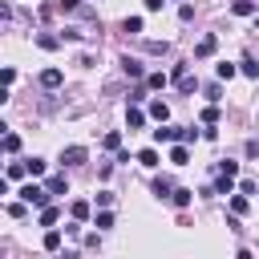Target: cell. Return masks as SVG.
I'll list each match as a JSON object with an SVG mask.
<instances>
[{
  "mask_svg": "<svg viewBox=\"0 0 259 259\" xmlns=\"http://www.w3.org/2000/svg\"><path fill=\"white\" fill-rule=\"evenodd\" d=\"M198 138V130H182V125H166V121H158V130H154V142H194Z\"/></svg>",
  "mask_w": 259,
  "mask_h": 259,
  "instance_id": "6da1fadb",
  "label": "cell"
},
{
  "mask_svg": "<svg viewBox=\"0 0 259 259\" xmlns=\"http://www.w3.org/2000/svg\"><path fill=\"white\" fill-rule=\"evenodd\" d=\"M16 194H20V202H28V206H36V210L49 202V190H45V186H36V182H24Z\"/></svg>",
  "mask_w": 259,
  "mask_h": 259,
  "instance_id": "7a4b0ae2",
  "label": "cell"
},
{
  "mask_svg": "<svg viewBox=\"0 0 259 259\" xmlns=\"http://www.w3.org/2000/svg\"><path fill=\"white\" fill-rule=\"evenodd\" d=\"M170 81H174L182 93H194V89H198V77H194L186 65H174V69H170Z\"/></svg>",
  "mask_w": 259,
  "mask_h": 259,
  "instance_id": "3957f363",
  "label": "cell"
},
{
  "mask_svg": "<svg viewBox=\"0 0 259 259\" xmlns=\"http://www.w3.org/2000/svg\"><path fill=\"white\" fill-rule=\"evenodd\" d=\"M85 158H89L85 146H69V150H61V162H65V166H81Z\"/></svg>",
  "mask_w": 259,
  "mask_h": 259,
  "instance_id": "277c9868",
  "label": "cell"
},
{
  "mask_svg": "<svg viewBox=\"0 0 259 259\" xmlns=\"http://www.w3.org/2000/svg\"><path fill=\"white\" fill-rule=\"evenodd\" d=\"M45 190H49V198H53V194H65V190H69V178H65V174H53V178L45 182Z\"/></svg>",
  "mask_w": 259,
  "mask_h": 259,
  "instance_id": "5b68a950",
  "label": "cell"
},
{
  "mask_svg": "<svg viewBox=\"0 0 259 259\" xmlns=\"http://www.w3.org/2000/svg\"><path fill=\"white\" fill-rule=\"evenodd\" d=\"M61 81H65V73H61V69H45V73H40V85H45V89H57Z\"/></svg>",
  "mask_w": 259,
  "mask_h": 259,
  "instance_id": "8992f818",
  "label": "cell"
},
{
  "mask_svg": "<svg viewBox=\"0 0 259 259\" xmlns=\"http://www.w3.org/2000/svg\"><path fill=\"white\" fill-rule=\"evenodd\" d=\"M125 125H130V130H142V125H146V113H142L138 105H130V109H125Z\"/></svg>",
  "mask_w": 259,
  "mask_h": 259,
  "instance_id": "52a82bcc",
  "label": "cell"
},
{
  "mask_svg": "<svg viewBox=\"0 0 259 259\" xmlns=\"http://www.w3.org/2000/svg\"><path fill=\"white\" fill-rule=\"evenodd\" d=\"M190 198H194V190H186V186H178V190H170V202L182 210V206H190Z\"/></svg>",
  "mask_w": 259,
  "mask_h": 259,
  "instance_id": "ba28073f",
  "label": "cell"
},
{
  "mask_svg": "<svg viewBox=\"0 0 259 259\" xmlns=\"http://www.w3.org/2000/svg\"><path fill=\"white\" fill-rule=\"evenodd\" d=\"M214 49H219V40H214V36H202V40L194 45V57H210Z\"/></svg>",
  "mask_w": 259,
  "mask_h": 259,
  "instance_id": "9c48e42d",
  "label": "cell"
},
{
  "mask_svg": "<svg viewBox=\"0 0 259 259\" xmlns=\"http://www.w3.org/2000/svg\"><path fill=\"white\" fill-rule=\"evenodd\" d=\"M20 150V138L16 134H0V154H16Z\"/></svg>",
  "mask_w": 259,
  "mask_h": 259,
  "instance_id": "30bf717a",
  "label": "cell"
},
{
  "mask_svg": "<svg viewBox=\"0 0 259 259\" xmlns=\"http://www.w3.org/2000/svg\"><path fill=\"white\" fill-rule=\"evenodd\" d=\"M170 162H174V166H186V162H190V150H186V142H178V146L170 150Z\"/></svg>",
  "mask_w": 259,
  "mask_h": 259,
  "instance_id": "8fae6325",
  "label": "cell"
},
{
  "mask_svg": "<svg viewBox=\"0 0 259 259\" xmlns=\"http://www.w3.org/2000/svg\"><path fill=\"white\" fill-rule=\"evenodd\" d=\"M138 162H142L146 170H154V166H158V150H154V146H146V150H138Z\"/></svg>",
  "mask_w": 259,
  "mask_h": 259,
  "instance_id": "7c38bea8",
  "label": "cell"
},
{
  "mask_svg": "<svg viewBox=\"0 0 259 259\" xmlns=\"http://www.w3.org/2000/svg\"><path fill=\"white\" fill-rule=\"evenodd\" d=\"M214 194H235V174H219V182H214Z\"/></svg>",
  "mask_w": 259,
  "mask_h": 259,
  "instance_id": "4fadbf2b",
  "label": "cell"
},
{
  "mask_svg": "<svg viewBox=\"0 0 259 259\" xmlns=\"http://www.w3.org/2000/svg\"><path fill=\"white\" fill-rule=\"evenodd\" d=\"M170 190H174V182H170L166 174H158V178H154V194H158V198H170Z\"/></svg>",
  "mask_w": 259,
  "mask_h": 259,
  "instance_id": "5bb4252c",
  "label": "cell"
},
{
  "mask_svg": "<svg viewBox=\"0 0 259 259\" xmlns=\"http://www.w3.org/2000/svg\"><path fill=\"white\" fill-rule=\"evenodd\" d=\"M69 214H73V223H85V219H89V202H85V198H77V202L69 206Z\"/></svg>",
  "mask_w": 259,
  "mask_h": 259,
  "instance_id": "9a60e30c",
  "label": "cell"
},
{
  "mask_svg": "<svg viewBox=\"0 0 259 259\" xmlns=\"http://www.w3.org/2000/svg\"><path fill=\"white\" fill-rule=\"evenodd\" d=\"M166 85H170L166 73H146V89H166Z\"/></svg>",
  "mask_w": 259,
  "mask_h": 259,
  "instance_id": "2e32d148",
  "label": "cell"
},
{
  "mask_svg": "<svg viewBox=\"0 0 259 259\" xmlns=\"http://www.w3.org/2000/svg\"><path fill=\"white\" fill-rule=\"evenodd\" d=\"M150 117H154V121H166V117H170V105H166V101H150Z\"/></svg>",
  "mask_w": 259,
  "mask_h": 259,
  "instance_id": "e0dca14e",
  "label": "cell"
},
{
  "mask_svg": "<svg viewBox=\"0 0 259 259\" xmlns=\"http://www.w3.org/2000/svg\"><path fill=\"white\" fill-rule=\"evenodd\" d=\"M57 219H61V210H57V206H49V202H45V206H40V227H53V223H57Z\"/></svg>",
  "mask_w": 259,
  "mask_h": 259,
  "instance_id": "ac0fdd59",
  "label": "cell"
},
{
  "mask_svg": "<svg viewBox=\"0 0 259 259\" xmlns=\"http://www.w3.org/2000/svg\"><path fill=\"white\" fill-rule=\"evenodd\" d=\"M231 12H235V16H255V0H235Z\"/></svg>",
  "mask_w": 259,
  "mask_h": 259,
  "instance_id": "d6986e66",
  "label": "cell"
},
{
  "mask_svg": "<svg viewBox=\"0 0 259 259\" xmlns=\"http://www.w3.org/2000/svg\"><path fill=\"white\" fill-rule=\"evenodd\" d=\"M146 53H150V57H166L170 45H166V40H146Z\"/></svg>",
  "mask_w": 259,
  "mask_h": 259,
  "instance_id": "ffe728a7",
  "label": "cell"
},
{
  "mask_svg": "<svg viewBox=\"0 0 259 259\" xmlns=\"http://www.w3.org/2000/svg\"><path fill=\"white\" fill-rule=\"evenodd\" d=\"M36 45H40V49H49V53H53V49H57V45H61V36H53V32H40V36H36Z\"/></svg>",
  "mask_w": 259,
  "mask_h": 259,
  "instance_id": "44dd1931",
  "label": "cell"
},
{
  "mask_svg": "<svg viewBox=\"0 0 259 259\" xmlns=\"http://www.w3.org/2000/svg\"><path fill=\"white\" fill-rule=\"evenodd\" d=\"M57 247H61V231L49 227V231H45V251H57Z\"/></svg>",
  "mask_w": 259,
  "mask_h": 259,
  "instance_id": "7402d4cb",
  "label": "cell"
},
{
  "mask_svg": "<svg viewBox=\"0 0 259 259\" xmlns=\"http://www.w3.org/2000/svg\"><path fill=\"white\" fill-rule=\"evenodd\" d=\"M121 28H125L130 36H138V32H142V16H125V24H121Z\"/></svg>",
  "mask_w": 259,
  "mask_h": 259,
  "instance_id": "603a6c76",
  "label": "cell"
},
{
  "mask_svg": "<svg viewBox=\"0 0 259 259\" xmlns=\"http://www.w3.org/2000/svg\"><path fill=\"white\" fill-rule=\"evenodd\" d=\"M121 69H125L130 77H142V61H134V57H125V61H121Z\"/></svg>",
  "mask_w": 259,
  "mask_h": 259,
  "instance_id": "cb8c5ba5",
  "label": "cell"
},
{
  "mask_svg": "<svg viewBox=\"0 0 259 259\" xmlns=\"http://www.w3.org/2000/svg\"><path fill=\"white\" fill-rule=\"evenodd\" d=\"M101 146H105V150H117V146H121V134H117V130H109V134L101 138Z\"/></svg>",
  "mask_w": 259,
  "mask_h": 259,
  "instance_id": "d4e9b609",
  "label": "cell"
},
{
  "mask_svg": "<svg viewBox=\"0 0 259 259\" xmlns=\"http://www.w3.org/2000/svg\"><path fill=\"white\" fill-rule=\"evenodd\" d=\"M8 178H28V166L24 162H8Z\"/></svg>",
  "mask_w": 259,
  "mask_h": 259,
  "instance_id": "484cf974",
  "label": "cell"
},
{
  "mask_svg": "<svg viewBox=\"0 0 259 259\" xmlns=\"http://www.w3.org/2000/svg\"><path fill=\"white\" fill-rule=\"evenodd\" d=\"M231 214H247V194H235L231 198Z\"/></svg>",
  "mask_w": 259,
  "mask_h": 259,
  "instance_id": "4316f807",
  "label": "cell"
},
{
  "mask_svg": "<svg viewBox=\"0 0 259 259\" xmlns=\"http://www.w3.org/2000/svg\"><path fill=\"white\" fill-rule=\"evenodd\" d=\"M81 8V0H57L53 4V12H77Z\"/></svg>",
  "mask_w": 259,
  "mask_h": 259,
  "instance_id": "83f0119b",
  "label": "cell"
},
{
  "mask_svg": "<svg viewBox=\"0 0 259 259\" xmlns=\"http://www.w3.org/2000/svg\"><path fill=\"white\" fill-rule=\"evenodd\" d=\"M214 121H219V105H206L202 109V125H214Z\"/></svg>",
  "mask_w": 259,
  "mask_h": 259,
  "instance_id": "f1b7e54d",
  "label": "cell"
},
{
  "mask_svg": "<svg viewBox=\"0 0 259 259\" xmlns=\"http://www.w3.org/2000/svg\"><path fill=\"white\" fill-rule=\"evenodd\" d=\"M24 166H28V174H32V178H40V174H45V162H40V158H28Z\"/></svg>",
  "mask_w": 259,
  "mask_h": 259,
  "instance_id": "f546056e",
  "label": "cell"
},
{
  "mask_svg": "<svg viewBox=\"0 0 259 259\" xmlns=\"http://www.w3.org/2000/svg\"><path fill=\"white\" fill-rule=\"evenodd\" d=\"M235 73H239V69H235V65H227V61H223V65H219V81H231V77H235Z\"/></svg>",
  "mask_w": 259,
  "mask_h": 259,
  "instance_id": "4dcf8cb0",
  "label": "cell"
},
{
  "mask_svg": "<svg viewBox=\"0 0 259 259\" xmlns=\"http://www.w3.org/2000/svg\"><path fill=\"white\" fill-rule=\"evenodd\" d=\"M243 73H247V77H259V65H255V57H243Z\"/></svg>",
  "mask_w": 259,
  "mask_h": 259,
  "instance_id": "1f68e13d",
  "label": "cell"
},
{
  "mask_svg": "<svg viewBox=\"0 0 259 259\" xmlns=\"http://www.w3.org/2000/svg\"><path fill=\"white\" fill-rule=\"evenodd\" d=\"M8 214H12V219H24V214H28V202H12Z\"/></svg>",
  "mask_w": 259,
  "mask_h": 259,
  "instance_id": "d6a6232c",
  "label": "cell"
},
{
  "mask_svg": "<svg viewBox=\"0 0 259 259\" xmlns=\"http://www.w3.org/2000/svg\"><path fill=\"white\" fill-rule=\"evenodd\" d=\"M109 227H113V214L101 210V214H97V231H109Z\"/></svg>",
  "mask_w": 259,
  "mask_h": 259,
  "instance_id": "836d02e7",
  "label": "cell"
},
{
  "mask_svg": "<svg viewBox=\"0 0 259 259\" xmlns=\"http://www.w3.org/2000/svg\"><path fill=\"white\" fill-rule=\"evenodd\" d=\"M219 174H239V162H231V158H227V162H219Z\"/></svg>",
  "mask_w": 259,
  "mask_h": 259,
  "instance_id": "e575fe53",
  "label": "cell"
},
{
  "mask_svg": "<svg viewBox=\"0 0 259 259\" xmlns=\"http://www.w3.org/2000/svg\"><path fill=\"white\" fill-rule=\"evenodd\" d=\"M16 81V69H0V85H12Z\"/></svg>",
  "mask_w": 259,
  "mask_h": 259,
  "instance_id": "d590c367",
  "label": "cell"
},
{
  "mask_svg": "<svg viewBox=\"0 0 259 259\" xmlns=\"http://www.w3.org/2000/svg\"><path fill=\"white\" fill-rule=\"evenodd\" d=\"M162 4L166 0H146V12H162Z\"/></svg>",
  "mask_w": 259,
  "mask_h": 259,
  "instance_id": "8d00e7d4",
  "label": "cell"
},
{
  "mask_svg": "<svg viewBox=\"0 0 259 259\" xmlns=\"http://www.w3.org/2000/svg\"><path fill=\"white\" fill-rule=\"evenodd\" d=\"M4 20H12V8H8V4H0V24H4Z\"/></svg>",
  "mask_w": 259,
  "mask_h": 259,
  "instance_id": "74e56055",
  "label": "cell"
},
{
  "mask_svg": "<svg viewBox=\"0 0 259 259\" xmlns=\"http://www.w3.org/2000/svg\"><path fill=\"white\" fill-rule=\"evenodd\" d=\"M4 101H8V85H0V105H4Z\"/></svg>",
  "mask_w": 259,
  "mask_h": 259,
  "instance_id": "f35d334b",
  "label": "cell"
},
{
  "mask_svg": "<svg viewBox=\"0 0 259 259\" xmlns=\"http://www.w3.org/2000/svg\"><path fill=\"white\" fill-rule=\"evenodd\" d=\"M4 194H8V182H4V178H0V198H4Z\"/></svg>",
  "mask_w": 259,
  "mask_h": 259,
  "instance_id": "ab89813d",
  "label": "cell"
}]
</instances>
